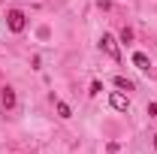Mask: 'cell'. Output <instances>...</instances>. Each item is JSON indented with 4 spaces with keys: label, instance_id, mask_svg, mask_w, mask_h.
<instances>
[{
    "label": "cell",
    "instance_id": "8992f818",
    "mask_svg": "<svg viewBox=\"0 0 157 154\" xmlns=\"http://www.w3.org/2000/svg\"><path fill=\"white\" fill-rule=\"evenodd\" d=\"M115 88H121V91H133V82H127L124 76H115Z\"/></svg>",
    "mask_w": 157,
    "mask_h": 154
},
{
    "label": "cell",
    "instance_id": "ba28073f",
    "mask_svg": "<svg viewBox=\"0 0 157 154\" xmlns=\"http://www.w3.org/2000/svg\"><path fill=\"white\" fill-rule=\"evenodd\" d=\"M130 39H133V30H130V27H124V30H121V42H130Z\"/></svg>",
    "mask_w": 157,
    "mask_h": 154
},
{
    "label": "cell",
    "instance_id": "277c9868",
    "mask_svg": "<svg viewBox=\"0 0 157 154\" xmlns=\"http://www.w3.org/2000/svg\"><path fill=\"white\" fill-rule=\"evenodd\" d=\"M0 103H3V109H12V106H15V91H12V88H3Z\"/></svg>",
    "mask_w": 157,
    "mask_h": 154
},
{
    "label": "cell",
    "instance_id": "30bf717a",
    "mask_svg": "<svg viewBox=\"0 0 157 154\" xmlns=\"http://www.w3.org/2000/svg\"><path fill=\"white\" fill-rule=\"evenodd\" d=\"M148 115H151V118H157V103H148Z\"/></svg>",
    "mask_w": 157,
    "mask_h": 154
},
{
    "label": "cell",
    "instance_id": "3957f363",
    "mask_svg": "<svg viewBox=\"0 0 157 154\" xmlns=\"http://www.w3.org/2000/svg\"><path fill=\"white\" fill-rule=\"evenodd\" d=\"M109 106L118 109V112H127V109H130V100H127L124 94H112V97H109Z\"/></svg>",
    "mask_w": 157,
    "mask_h": 154
},
{
    "label": "cell",
    "instance_id": "7a4b0ae2",
    "mask_svg": "<svg viewBox=\"0 0 157 154\" xmlns=\"http://www.w3.org/2000/svg\"><path fill=\"white\" fill-rule=\"evenodd\" d=\"M100 48L109 55V58H115V60H121V52H118V39L112 37V33H103L100 37Z\"/></svg>",
    "mask_w": 157,
    "mask_h": 154
},
{
    "label": "cell",
    "instance_id": "9c48e42d",
    "mask_svg": "<svg viewBox=\"0 0 157 154\" xmlns=\"http://www.w3.org/2000/svg\"><path fill=\"white\" fill-rule=\"evenodd\" d=\"M100 91H103V85H100L97 79H94V82H91V94H100Z\"/></svg>",
    "mask_w": 157,
    "mask_h": 154
},
{
    "label": "cell",
    "instance_id": "52a82bcc",
    "mask_svg": "<svg viewBox=\"0 0 157 154\" xmlns=\"http://www.w3.org/2000/svg\"><path fill=\"white\" fill-rule=\"evenodd\" d=\"M58 115L60 118H73V109H70L67 103H60V100H58Z\"/></svg>",
    "mask_w": 157,
    "mask_h": 154
},
{
    "label": "cell",
    "instance_id": "6da1fadb",
    "mask_svg": "<svg viewBox=\"0 0 157 154\" xmlns=\"http://www.w3.org/2000/svg\"><path fill=\"white\" fill-rule=\"evenodd\" d=\"M6 27H9L12 33H21V30L27 27V15H24L21 9H9V12H6Z\"/></svg>",
    "mask_w": 157,
    "mask_h": 154
},
{
    "label": "cell",
    "instance_id": "8fae6325",
    "mask_svg": "<svg viewBox=\"0 0 157 154\" xmlns=\"http://www.w3.org/2000/svg\"><path fill=\"white\" fill-rule=\"evenodd\" d=\"M154 148H157V136H154Z\"/></svg>",
    "mask_w": 157,
    "mask_h": 154
},
{
    "label": "cell",
    "instance_id": "5b68a950",
    "mask_svg": "<svg viewBox=\"0 0 157 154\" xmlns=\"http://www.w3.org/2000/svg\"><path fill=\"white\" fill-rule=\"evenodd\" d=\"M148 64H151V60H148V55H142V52H136V55H133V67H139V70H148Z\"/></svg>",
    "mask_w": 157,
    "mask_h": 154
}]
</instances>
